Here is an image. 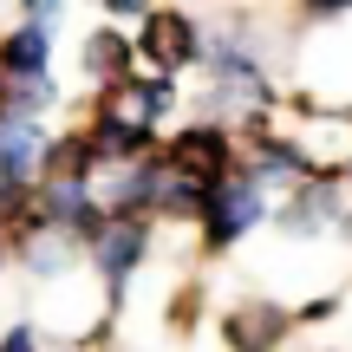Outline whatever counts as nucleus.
<instances>
[{"instance_id":"6e6552de","label":"nucleus","mask_w":352,"mask_h":352,"mask_svg":"<svg viewBox=\"0 0 352 352\" xmlns=\"http://www.w3.org/2000/svg\"><path fill=\"white\" fill-rule=\"evenodd\" d=\"M0 352H33V333H26V327H13L7 340H0Z\"/></svg>"},{"instance_id":"f03ea898","label":"nucleus","mask_w":352,"mask_h":352,"mask_svg":"<svg viewBox=\"0 0 352 352\" xmlns=\"http://www.w3.org/2000/svg\"><path fill=\"white\" fill-rule=\"evenodd\" d=\"M33 164H39V131L26 124V118H7V124H0V176H7V183H26Z\"/></svg>"},{"instance_id":"7ed1b4c3","label":"nucleus","mask_w":352,"mask_h":352,"mask_svg":"<svg viewBox=\"0 0 352 352\" xmlns=\"http://www.w3.org/2000/svg\"><path fill=\"white\" fill-rule=\"evenodd\" d=\"M138 248H144V228H138V222H118L111 235L98 241V267H104L111 280H124V274H131V261H138Z\"/></svg>"},{"instance_id":"20e7f679","label":"nucleus","mask_w":352,"mask_h":352,"mask_svg":"<svg viewBox=\"0 0 352 352\" xmlns=\"http://www.w3.org/2000/svg\"><path fill=\"white\" fill-rule=\"evenodd\" d=\"M228 333H235V346H241V352H261V346H267V333H280V314H267V307H254V314H235V320H228Z\"/></svg>"},{"instance_id":"0eeeda50","label":"nucleus","mask_w":352,"mask_h":352,"mask_svg":"<svg viewBox=\"0 0 352 352\" xmlns=\"http://www.w3.org/2000/svg\"><path fill=\"white\" fill-rule=\"evenodd\" d=\"M91 65H98V78H124V39L98 33L91 39Z\"/></svg>"},{"instance_id":"f257e3e1","label":"nucleus","mask_w":352,"mask_h":352,"mask_svg":"<svg viewBox=\"0 0 352 352\" xmlns=\"http://www.w3.org/2000/svg\"><path fill=\"white\" fill-rule=\"evenodd\" d=\"M261 215V189L248 183V176H228L222 189H215V202H209V222H215V241H235L241 228Z\"/></svg>"},{"instance_id":"39448f33","label":"nucleus","mask_w":352,"mask_h":352,"mask_svg":"<svg viewBox=\"0 0 352 352\" xmlns=\"http://www.w3.org/2000/svg\"><path fill=\"white\" fill-rule=\"evenodd\" d=\"M151 52H157V59H183V52H189V20H176V13H157V26H151Z\"/></svg>"},{"instance_id":"423d86ee","label":"nucleus","mask_w":352,"mask_h":352,"mask_svg":"<svg viewBox=\"0 0 352 352\" xmlns=\"http://www.w3.org/2000/svg\"><path fill=\"white\" fill-rule=\"evenodd\" d=\"M176 164H215L222 170V131H189V138H176Z\"/></svg>"}]
</instances>
